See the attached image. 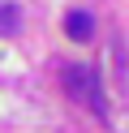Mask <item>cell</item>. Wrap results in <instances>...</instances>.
I'll list each match as a JSON object with an SVG mask.
<instances>
[{
    "label": "cell",
    "mask_w": 129,
    "mask_h": 133,
    "mask_svg": "<svg viewBox=\"0 0 129 133\" xmlns=\"http://www.w3.org/2000/svg\"><path fill=\"white\" fill-rule=\"evenodd\" d=\"M65 35L73 39V43H90L95 39V17L86 9H69L65 13Z\"/></svg>",
    "instance_id": "obj_2"
},
{
    "label": "cell",
    "mask_w": 129,
    "mask_h": 133,
    "mask_svg": "<svg viewBox=\"0 0 129 133\" xmlns=\"http://www.w3.org/2000/svg\"><path fill=\"white\" fill-rule=\"evenodd\" d=\"M60 82H65L69 99H77V103H90L99 116H108L103 86H99V73H95L90 64H65V69H60Z\"/></svg>",
    "instance_id": "obj_1"
},
{
    "label": "cell",
    "mask_w": 129,
    "mask_h": 133,
    "mask_svg": "<svg viewBox=\"0 0 129 133\" xmlns=\"http://www.w3.org/2000/svg\"><path fill=\"white\" fill-rule=\"evenodd\" d=\"M17 30H22V9H17V4H0V35H17Z\"/></svg>",
    "instance_id": "obj_3"
}]
</instances>
